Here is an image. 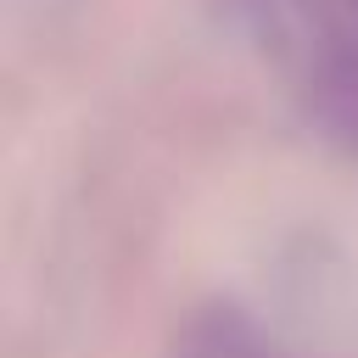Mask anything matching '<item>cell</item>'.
<instances>
[{
    "instance_id": "obj_1",
    "label": "cell",
    "mask_w": 358,
    "mask_h": 358,
    "mask_svg": "<svg viewBox=\"0 0 358 358\" xmlns=\"http://www.w3.org/2000/svg\"><path fill=\"white\" fill-rule=\"evenodd\" d=\"M168 358H274L268 336L229 302H207L185 313V324L168 341Z\"/></svg>"
},
{
    "instance_id": "obj_2",
    "label": "cell",
    "mask_w": 358,
    "mask_h": 358,
    "mask_svg": "<svg viewBox=\"0 0 358 358\" xmlns=\"http://www.w3.org/2000/svg\"><path fill=\"white\" fill-rule=\"evenodd\" d=\"M347 11H352V28H358V0H347Z\"/></svg>"
}]
</instances>
